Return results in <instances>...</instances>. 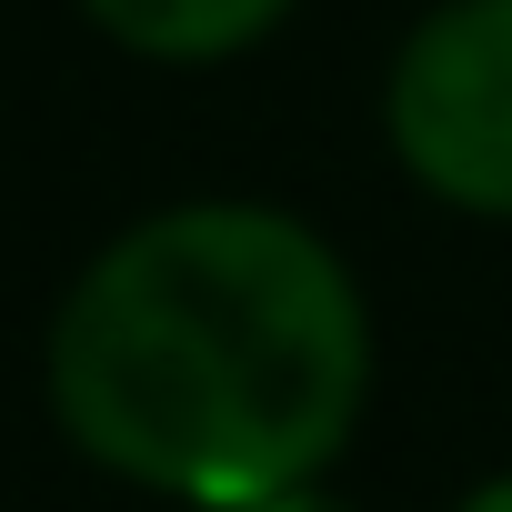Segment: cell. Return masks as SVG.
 Here are the masks:
<instances>
[{
  "instance_id": "cell-5",
  "label": "cell",
  "mask_w": 512,
  "mask_h": 512,
  "mask_svg": "<svg viewBox=\"0 0 512 512\" xmlns=\"http://www.w3.org/2000/svg\"><path fill=\"white\" fill-rule=\"evenodd\" d=\"M452 512H512V472H492V482H472Z\"/></svg>"
},
{
  "instance_id": "cell-2",
  "label": "cell",
  "mask_w": 512,
  "mask_h": 512,
  "mask_svg": "<svg viewBox=\"0 0 512 512\" xmlns=\"http://www.w3.org/2000/svg\"><path fill=\"white\" fill-rule=\"evenodd\" d=\"M382 141L442 211L512 221V0H432L392 41Z\"/></svg>"
},
{
  "instance_id": "cell-1",
  "label": "cell",
  "mask_w": 512,
  "mask_h": 512,
  "mask_svg": "<svg viewBox=\"0 0 512 512\" xmlns=\"http://www.w3.org/2000/svg\"><path fill=\"white\" fill-rule=\"evenodd\" d=\"M61 442L191 512L322 482L372 412V302L282 201H161L71 272L41 332Z\"/></svg>"
},
{
  "instance_id": "cell-4",
  "label": "cell",
  "mask_w": 512,
  "mask_h": 512,
  "mask_svg": "<svg viewBox=\"0 0 512 512\" xmlns=\"http://www.w3.org/2000/svg\"><path fill=\"white\" fill-rule=\"evenodd\" d=\"M251 512H362V502H342L332 482H302V492H272V502H251Z\"/></svg>"
},
{
  "instance_id": "cell-3",
  "label": "cell",
  "mask_w": 512,
  "mask_h": 512,
  "mask_svg": "<svg viewBox=\"0 0 512 512\" xmlns=\"http://www.w3.org/2000/svg\"><path fill=\"white\" fill-rule=\"evenodd\" d=\"M71 11L131 51V61H161V71H221L241 51H262L302 0H71Z\"/></svg>"
}]
</instances>
